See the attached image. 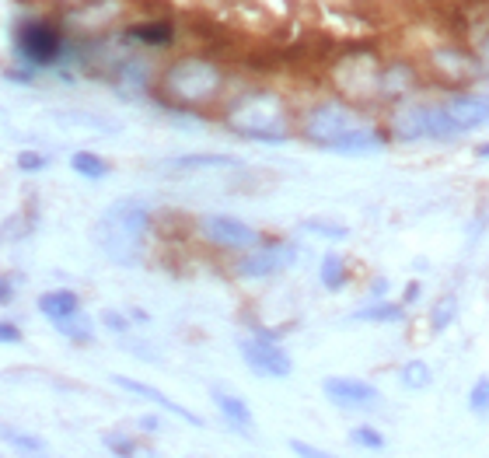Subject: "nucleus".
Masks as SVG:
<instances>
[{"mask_svg": "<svg viewBox=\"0 0 489 458\" xmlns=\"http://www.w3.org/2000/svg\"><path fill=\"white\" fill-rule=\"evenodd\" d=\"M301 133H304V140H311L315 147H322L328 154H350V158L381 151L389 140L385 127L371 123L360 112V105L343 99L315 101L301 116Z\"/></svg>", "mask_w": 489, "mask_h": 458, "instance_id": "f257e3e1", "label": "nucleus"}, {"mask_svg": "<svg viewBox=\"0 0 489 458\" xmlns=\"http://www.w3.org/2000/svg\"><path fill=\"white\" fill-rule=\"evenodd\" d=\"M151 207L140 199H119L112 203L95 228L98 249L119 266H136L144 260L147 234H151Z\"/></svg>", "mask_w": 489, "mask_h": 458, "instance_id": "f03ea898", "label": "nucleus"}, {"mask_svg": "<svg viewBox=\"0 0 489 458\" xmlns=\"http://www.w3.org/2000/svg\"><path fill=\"white\" fill-rule=\"evenodd\" d=\"M228 74L206 57H182L162 74V99L175 109H203L221 99Z\"/></svg>", "mask_w": 489, "mask_h": 458, "instance_id": "7ed1b4c3", "label": "nucleus"}, {"mask_svg": "<svg viewBox=\"0 0 489 458\" xmlns=\"http://www.w3.org/2000/svg\"><path fill=\"white\" fill-rule=\"evenodd\" d=\"M231 130L245 140H259V144H284L291 140V119L284 101L269 92H249L241 99L228 105Z\"/></svg>", "mask_w": 489, "mask_h": 458, "instance_id": "20e7f679", "label": "nucleus"}, {"mask_svg": "<svg viewBox=\"0 0 489 458\" xmlns=\"http://www.w3.org/2000/svg\"><path fill=\"white\" fill-rule=\"evenodd\" d=\"M381 60L374 49L357 46V49H346L343 60L332 66V81L339 84V92L346 95V101L354 105H371V101H381Z\"/></svg>", "mask_w": 489, "mask_h": 458, "instance_id": "39448f33", "label": "nucleus"}, {"mask_svg": "<svg viewBox=\"0 0 489 458\" xmlns=\"http://www.w3.org/2000/svg\"><path fill=\"white\" fill-rule=\"evenodd\" d=\"M14 53L32 66H53L66 53V39L60 25L46 18H25L14 25Z\"/></svg>", "mask_w": 489, "mask_h": 458, "instance_id": "423d86ee", "label": "nucleus"}, {"mask_svg": "<svg viewBox=\"0 0 489 458\" xmlns=\"http://www.w3.org/2000/svg\"><path fill=\"white\" fill-rule=\"evenodd\" d=\"M297 256H301V252H297L293 242L269 238V242H259L256 249L241 252L238 262H234V273H238L241 280H269V277L291 269L293 262H297Z\"/></svg>", "mask_w": 489, "mask_h": 458, "instance_id": "0eeeda50", "label": "nucleus"}, {"mask_svg": "<svg viewBox=\"0 0 489 458\" xmlns=\"http://www.w3.org/2000/svg\"><path fill=\"white\" fill-rule=\"evenodd\" d=\"M238 354L245 360V367L259 378H291L293 374V360L291 354L276 343V339H262V336H245L238 339Z\"/></svg>", "mask_w": 489, "mask_h": 458, "instance_id": "6e6552de", "label": "nucleus"}, {"mask_svg": "<svg viewBox=\"0 0 489 458\" xmlns=\"http://www.w3.org/2000/svg\"><path fill=\"white\" fill-rule=\"evenodd\" d=\"M430 70H433L444 84H451V88H465V84L486 77V70L479 64L476 49H465V46H437V49L430 53Z\"/></svg>", "mask_w": 489, "mask_h": 458, "instance_id": "1a4fd4ad", "label": "nucleus"}, {"mask_svg": "<svg viewBox=\"0 0 489 458\" xmlns=\"http://www.w3.org/2000/svg\"><path fill=\"white\" fill-rule=\"evenodd\" d=\"M199 231L206 234L210 245L231 249V252H249V249H256L259 242H266L252 225H245V221H238V217H231V214H206V217L199 221Z\"/></svg>", "mask_w": 489, "mask_h": 458, "instance_id": "9d476101", "label": "nucleus"}, {"mask_svg": "<svg viewBox=\"0 0 489 458\" xmlns=\"http://www.w3.org/2000/svg\"><path fill=\"white\" fill-rule=\"evenodd\" d=\"M322 392H326V399L336 410H350V413L374 410L385 399L374 382H367V378H339V374H332V378L322 382Z\"/></svg>", "mask_w": 489, "mask_h": 458, "instance_id": "9b49d317", "label": "nucleus"}, {"mask_svg": "<svg viewBox=\"0 0 489 458\" xmlns=\"http://www.w3.org/2000/svg\"><path fill=\"white\" fill-rule=\"evenodd\" d=\"M112 382H116V389H123V392L136 395V399H147V402H154V406H162L164 413H171V417H182L186 424L193 427H203V420L196 417L193 410H186L182 402H175V399H168L162 389H154V385H144V382H136V378H127V374H112Z\"/></svg>", "mask_w": 489, "mask_h": 458, "instance_id": "f8f14e48", "label": "nucleus"}, {"mask_svg": "<svg viewBox=\"0 0 489 458\" xmlns=\"http://www.w3.org/2000/svg\"><path fill=\"white\" fill-rule=\"evenodd\" d=\"M210 399H214V406L221 410V417L228 420V427L234 434H241V437H252V434H256V413L249 410V402H245L241 395L214 385V389H210Z\"/></svg>", "mask_w": 489, "mask_h": 458, "instance_id": "ddd939ff", "label": "nucleus"}, {"mask_svg": "<svg viewBox=\"0 0 489 458\" xmlns=\"http://www.w3.org/2000/svg\"><path fill=\"white\" fill-rule=\"evenodd\" d=\"M416 74H420L416 66L402 64V60L381 66V101H385V105H398V101L409 99V95H413V88L420 84V77H416Z\"/></svg>", "mask_w": 489, "mask_h": 458, "instance_id": "4468645a", "label": "nucleus"}, {"mask_svg": "<svg viewBox=\"0 0 489 458\" xmlns=\"http://www.w3.org/2000/svg\"><path fill=\"white\" fill-rule=\"evenodd\" d=\"M448 105V112L458 119V127L465 133L479 130V127H489V99L486 95H472V92H458L451 99L444 101Z\"/></svg>", "mask_w": 489, "mask_h": 458, "instance_id": "2eb2a0df", "label": "nucleus"}, {"mask_svg": "<svg viewBox=\"0 0 489 458\" xmlns=\"http://www.w3.org/2000/svg\"><path fill=\"white\" fill-rule=\"evenodd\" d=\"M424 133L426 140H437V144H451L458 137H465L444 101H424Z\"/></svg>", "mask_w": 489, "mask_h": 458, "instance_id": "dca6fc26", "label": "nucleus"}, {"mask_svg": "<svg viewBox=\"0 0 489 458\" xmlns=\"http://www.w3.org/2000/svg\"><path fill=\"white\" fill-rule=\"evenodd\" d=\"M406 319V304L389 301V297H371V304H360L350 312V322H371V326H395Z\"/></svg>", "mask_w": 489, "mask_h": 458, "instance_id": "f3484780", "label": "nucleus"}, {"mask_svg": "<svg viewBox=\"0 0 489 458\" xmlns=\"http://www.w3.org/2000/svg\"><path fill=\"white\" fill-rule=\"evenodd\" d=\"M319 284L326 287L328 295H339V291H346V284H350V262L343 252H336V249H328L322 262H319Z\"/></svg>", "mask_w": 489, "mask_h": 458, "instance_id": "a211bd4d", "label": "nucleus"}, {"mask_svg": "<svg viewBox=\"0 0 489 458\" xmlns=\"http://www.w3.org/2000/svg\"><path fill=\"white\" fill-rule=\"evenodd\" d=\"M127 39H130V42H140V46L164 49V46H171V39H175V25H171L168 18L140 22V25H130V29H127Z\"/></svg>", "mask_w": 489, "mask_h": 458, "instance_id": "6ab92c4d", "label": "nucleus"}, {"mask_svg": "<svg viewBox=\"0 0 489 458\" xmlns=\"http://www.w3.org/2000/svg\"><path fill=\"white\" fill-rule=\"evenodd\" d=\"M39 312L49 319V322H57V319H66V315H77L81 312V297L74 295V291H46V295L39 297Z\"/></svg>", "mask_w": 489, "mask_h": 458, "instance_id": "aec40b11", "label": "nucleus"}, {"mask_svg": "<svg viewBox=\"0 0 489 458\" xmlns=\"http://www.w3.org/2000/svg\"><path fill=\"white\" fill-rule=\"evenodd\" d=\"M168 168L175 172H206V168H241V158H231V154H179L171 158Z\"/></svg>", "mask_w": 489, "mask_h": 458, "instance_id": "412c9836", "label": "nucleus"}, {"mask_svg": "<svg viewBox=\"0 0 489 458\" xmlns=\"http://www.w3.org/2000/svg\"><path fill=\"white\" fill-rule=\"evenodd\" d=\"M398 382H402V389H409V392H424V389L433 385V367H430L424 357H409L398 367Z\"/></svg>", "mask_w": 489, "mask_h": 458, "instance_id": "4be33fe9", "label": "nucleus"}, {"mask_svg": "<svg viewBox=\"0 0 489 458\" xmlns=\"http://www.w3.org/2000/svg\"><path fill=\"white\" fill-rule=\"evenodd\" d=\"M455 319H458V295L455 291H444V295L430 304V332L451 329L455 326Z\"/></svg>", "mask_w": 489, "mask_h": 458, "instance_id": "5701e85b", "label": "nucleus"}, {"mask_svg": "<svg viewBox=\"0 0 489 458\" xmlns=\"http://www.w3.org/2000/svg\"><path fill=\"white\" fill-rule=\"evenodd\" d=\"M70 168H74L81 179H92V182L109 175V162H105L101 154H95V151H77V154L70 158Z\"/></svg>", "mask_w": 489, "mask_h": 458, "instance_id": "b1692460", "label": "nucleus"}, {"mask_svg": "<svg viewBox=\"0 0 489 458\" xmlns=\"http://www.w3.org/2000/svg\"><path fill=\"white\" fill-rule=\"evenodd\" d=\"M53 326H57V332L66 336L70 343H88V339H92V322H88L81 312H77V315H66V319H57Z\"/></svg>", "mask_w": 489, "mask_h": 458, "instance_id": "393cba45", "label": "nucleus"}, {"mask_svg": "<svg viewBox=\"0 0 489 458\" xmlns=\"http://www.w3.org/2000/svg\"><path fill=\"white\" fill-rule=\"evenodd\" d=\"M350 441H354L357 448H367V452H381V448H385V434L371 424L350 427Z\"/></svg>", "mask_w": 489, "mask_h": 458, "instance_id": "a878e982", "label": "nucleus"}, {"mask_svg": "<svg viewBox=\"0 0 489 458\" xmlns=\"http://www.w3.org/2000/svg\"><path fill=\"white\" fill-rule=\"evenodd\" d=\"M468 410L476 417H486L489 413V374L472 382V389H468Z\"/></svg>", "mask_w": 489, "mask_h": 458, "instance_id": "bb28decb", "label": "nucleus"}, {"mask_svg": "<svg viewBox=\"0 0 489 458\" xmlns=\"http://www.w3.org/2000/svg\"><path fill=\"white\" fill-rule=\"evenodd\" d=\"M301 228L311 231V234H322V238H332V242H339V238H346V234H350L346 225H336V221H326V217H308Z\"/></svg>", "mask_w": 489, "mask_h": 458, "instance_id": "cd10ccee", "label": "nucleus"}, {"mask_svg": "<svg viewBox=\"0 0 489 458\" xmlns=\"http://www.w3.org/2000/svg\"><path fill=\"white\" fill-rule=\"evenodd\" d=\"M0 434H4V437H7V441H11L14 448H22V452H29V455H42V452H46V445H42V441H39L35 434H25V430H14V427H4Z\"/></svg>", "mask_w": 489, "mask_h": 458, "instance_id": "c85d7f7f", "label": "nucleus"}, {"mask_svg": "<svg viewBox=\"0 0 489 458\" xmlns=\"http://www.w3.org/2000/svg\"><path fill=\"white\" fill-rule=\"evenodd\" d=\"M101 445L112 452V455H136L140 452V445L127 437V434H116V430H109V434H101Z\"/></svg>", "mask_w": 489, "mask_h": 458, "instance_id": "c756f323", "label": "nucleus"}, {"mask_svg": "<svg viewBox=\"0 0 489 458\" xmlns=\"http://www.w3.org/2000/svg\"><path fill=\"white\" fill-rule=\"evenodd\" d=\"M101 326L109 329V332H116V336H123V332H130V315L116 312V308H105L101 312Z\"/></svg>", "mask_w": 489, "mask_h": 458, "instance_id": "7c9ffc66", "label": "nucleus"}, {"mask_svg": "<svg viewBox=\"0 0 489 458\" xmlns=\"http://www.w3.org/2000/svg\"><path fill=\"white\" fill-rule=\"evenodd\" d=\"M18 168H22V172H46V168H49V158L39 154V151H22V154H18Z\"/></svg>", "mask_w": 489, "mask_h": 458, "instance_id": "2f4dec72", "label": "nucleus"}, {"mask_svg": "<svg viewBox=\"0 0 489 458\" xmlns=\"http://www.w3.org/2000/svg\"><path fill=\"white\" fill-rule=\"evenodd\" d=\"M420 297H424V284H420V280H409V284H406V291H402V304H406V308H413Z\"/></svg>", "mask_w": 489, "mask_h": 458, "instance_id": "473e14b6", "label": "nucleus"}, {"mask_svg": "<svg viewBox=\"0 0 489 458\" xmlns=\"http://www.w3.org/2000/svg\"><path fill=\"white\" fill-rule=\"evenodd\" d=\"M476 57H479V64H483V70H486L489 77V32H483L476 39Z\"/></svg>", "mask_w": 489, "mask_h": 458, "instance_id": "72a5a7b5", "label": "nucleus"}, {"mask_svg": "<svg viewBox=\"0 0 489 458\" xmlns=\"http://www.w3.org/2000/svg\"><path fill=\"white\" fill-rule=\"evenodd\" d=\"M389 291H391L389 277H374L371 287H367V297H389Z\"/></svg>", "mask_w": 489, "mask_h": 458, "instance_id": "f704fd0d", "label": "nucleus"}, {"mask_svg": "<svg viewBox=\"0 0 489 458\" xmlns=\"http://www.w3.org/2000/svg\"><path fill=\"white\" fill-rule=\"evenodd\" d=\"M0 343H22V329L14 322H0Z\"/></svg>", "mask_w": 489, "mask_h": 458, "instance_id": "c9c22d12", "label": "nucleus"}, {"mask_svg": "<svg viewBox=\"0 0 489 458\" xmlns=\"http://www.w3.org/2000/svg\"><path fill=\"white\" fill-rule=\"evenodd\" d=\"M291 452H293V455H304V458H322V455H326L322 448H311V445H304V441H291Z\"/></svg>", "mask_w": 489, "mask_h": 458, "instance_id": "e433bc0d", "label": "nucleus"}, {"mask_svg": "<svg viewBox=\"0 0 489 458\" xmlns=\"http://www.w3.org/2000/svg\"><path fill=\"white\" fill-rule=\"evenodd\" d=\"M4 81H14V84H32L35 77L25 70H4Z\"/></svg>", "mask_w": 489, "mask_h": 458, "instance_id": "4c0bfd02", "label": "nucleus"}, {"mask_svg": "<svg viewBox=\"0 0 489 458\" xmlns=\"http://www.w3.org/2000/svg\"><path fill=\"white\" fill-rule=\"evenodd\" d=\"M11 297H14V284H11V280H7L4 273H0V308H4V304H7Z\"/></svg>", "mask_w": 489, "mask_h": 458, "instance_id": "58836bf2", "label": "nucleus"}, {"mask_svg": "<svg viewBox=\"0 0 489 458\" xmlns=\"http://www.w3.org/2000/svg\"><path fill=\"white\" fill-rule=\"evenodd\" d=\"M140 430L154 434V430H162V420H158V417H140Z\"/></svg>", "mask_w": 489, "mask_h": 458, "instance_id": "ea45409f", "label": "nucleus"}, {"mask_svg": "<svg viewBox=\"0 0 489 458\" xmlns=\"http://www.w3.org/2000/svg\"><path fill=\"white\" fill-rule=\"evenodd\" d=\"M476 158H479V162H489V140H486V144H479V147H476Z\"/></svg>", "mask_w": 489, "mask_h": 458, "instance_id": "a19ab883", "label": "nucleus"}]
</instances>
